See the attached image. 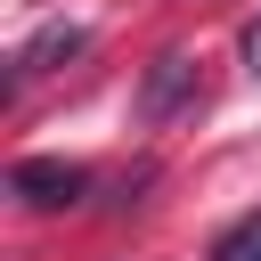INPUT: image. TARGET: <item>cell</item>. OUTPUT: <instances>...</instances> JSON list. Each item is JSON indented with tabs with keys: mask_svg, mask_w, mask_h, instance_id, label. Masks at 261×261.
Returning <instances> with one entry per match:
<instances>
[{
	"mask_svg": "<svg viewBox=\"0 0 261 261\" xmlns=\"http://www.w3.org/2000/svg\"><path fill=\"white\" fill-rule=\"evenodd\" d=\"M8 196L33 204V212H65V204L90 196V171H82V163H57V155H24V163L8 171Z\"/></svg>",
	"mask_w": 261,
	"mask_h": 261,
	"instance_id": "6da1fadb",
	"label": "cell"
},
{
	"mask_svg": "<svg viewBox=\"0 0 261 261\" xmlns=\"http://www.w3.org/2000/svg\"><path fill=\"white\" fill-rule=\"evenodd\" d=\"M188 98H196V57L188 49H163L147 65V82H139V122H171Z\"/></svg>",
	"mask_w": 261,
	"mask_h": 261,
	"instance_id": "7a4b0ae2",
	"label": "cell"
},
{
	"mask_svg": "<svg viewBox=\"0 0 261 261\" xmlns=\"http://www.w3.org/2000/svg\"><path fill=\"white\" fill-rule=\"evenodd\" d=\"M82 41H90L82 24H41V33L16 49V82H24V73H57L65 57H82Z\"/></svg>",
	"mask_w": 261,
	"mask_h": 261,
	"instance_id": "3957f363",
	"label": "cell"
},
{
	"mask_svg": "<svg viewBox=\"0 0 261 261\" xmlns=\"http://www.w3.org/2000/svg\"><path fill=\"white\" fill-rule=\"evenodd\" d=\"M212 261H261V204H253V212H237V220L212 237Z\"/></svg>",
	"mask_w": 261,
	"mask_h": 261,
	"instance_id": "277c9868",
	"label": "cell"
},
{
	"mask_svg": "<svg viewBox=\"0 0 261 261\" xmlns=\"http://www.w3.org/2000/svg\"><path fill=\"white\" fill-rule=\"evenodd\" d=\"M245 57H253V73H261V24H245Z\"/></svg>",
	"mask_w": 261,
	"mask_h": 261,
	"instance_id": "5b68a950",
	"label": "cell"
}]
</instances>
